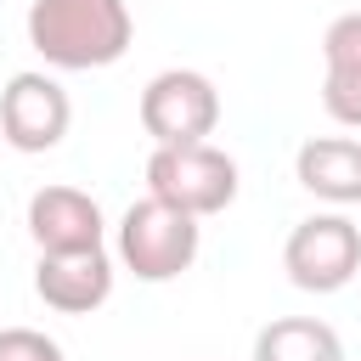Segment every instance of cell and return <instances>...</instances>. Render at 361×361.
I'll return each instance as SVG.
<instances>
[{"instance_id": "cell-1", "label": "cell", "mask_w": 361, "mask_h": 361, "mask_svg": "<svg viewBox=\"0 0 361 361\" xmlns=\"http://www.w3.org/2000/svg\"><path fill=\"white\" fill-rule=\"evenodd\" d=\"M28 45L56 68H107L130 51L124 0H34Z\"/></svg>"}, {"instance_id": "cell-2", "label": "cell", "mask_w": 361, "mask_h": 361, "mask_svg": "<svg viewBox=\"0 0 361 361\" xmlns=\"http://www.w3.org/2000/svg\"><path fill=\"white\" fill-rule=\"evenodd\" d=\"M118 254L141 282H169L197 259V220L147 192L118 220Z\"/></svg>"}, {"instance_id": "cell-3", "label": "cell", "mask_w": 361, "mask_h": 361, "mask_svg": "<svg viewBox=\"0 0 361 361\" xmlns=\"http://www.w3.org/2000/svg\"><path fill=\"white\" fill-rule=\"evenodd\" d=\"M147 186H152V197H164V203L186 209L192 220H203V214H220L237 197V164L209 141L158 147L147 158Z\"/></svg>"}, {"instance_id": "cell-4", "label": "cell", "mask_w": 361, "mask_h": 361, "mask_svg": "<svg viewBox=\"0 0 361 361\" xmlns=\"http://www.w3.org/2000/svg\"><path fill=\"white\" fill-rule=\"evenodd\" d=\"M220 124V90L197 68H164L141 90V130L158 147H197Z\"/></svg>"}, {"instance_id": "cell-5", "label": "cell", "mask_w": 361, "mask_h": 361, "mask_svg": "<svg viewBox=\"0 0 361 361\" xmlns=\"http://www.w3.org/2000/svg\"><path fill=\"white\" fill-rule=\"evenodd\" d=\"M282 265L293 276V288L305 293H338L355 271H361V231L344 214H310L288 231Z\"/></svg>"}, {"instance_id": "cell-6", "label": "cell", "mask_w": 361, "mask_h": 361, "mask_svg": "<svg viewBox=\"0 0 361 361\" xmlns=\"http://www.w3.org/2000/svg\"><path fill=\"white\" fill-rule=\"evenodd\" d=\"M68 90L45 73H11V85L0 90V135L17 152H51L68 135Z\"/></svg>"}, {"instance_id": "cell-7", "label": "cell", "mask_w": 361, "mask_h": 361, "mask_svg": "<svg viewBox=\"0 0 361 361\" xmlns=\"http://www.w3.org/2000/svg\"><path fill=\"white\" fill-rule=\"evenodd\" d=\"M28 237L39 254H90L102 248V209L79 186H39L28 197Z\"/></svg>"}, {"instance_id": "cell-8", "label": "cell", "mask_w": 361, "mask_h": 361, "mask_svg": "<svg viewBox=\"0 0 361 361\" xmlns=\"http://www.w3.org/2000/svg\"><path fill=\"white\" fill-rule=\"evenodd\" d=\"M34 288H39V299L51 310L85 316V310H96L113 293V265H107L102 248H90V254H39Z\"/></svg>"}, {"instance_id": "cell-9", "label": "cell", "mask_w": 361, "mask_h": 361, "mask_svg": "<svg viewBox=\"0 0 361 361\" xmlns=\"http://www.w3.org/2000/svg\"><path fill=\"white\" fill-rule=\"evenodd\" d=\"M322 56H327L322 107H327L338 124H355V130H361V11H344V17L327 23Z\"/></svg>"}, {"instance_id": "cell-10", "label": "cell", "mask_w": 361, "mask_h": 361, "mask_svg": "<svg viewBox=\"0 0 361 361\" xmlns=\"http://www.w3.org/2000/svg\"><path fill=\"white\" fill-rule=\"evenodd\" d=\"M299 186L327 203H361V141L350 135H316L293 158Z\"/></svg>"}, {"instance_id": "cell-11", "label": "cell", "mask_w": 361, "mask_h": 361, "mask_svg": "<svg viewBox=\"0 0 361 361\" xmlns=\"http://www.w3.org/2000/svg\"><path fill=\"white\" fill-rule=\"evenodd\" d=\"M254 361H344V344L316 316H276L254 338Z\"/></svg>"}, {"instance_id": "cell-12", "label": "cell", "mask_w": 361, "mask_h": 361, "mask_svg": "<svg viewBox=\"0 0 361 361\" xmlns=\"http://www.w3.org/2000/svg\"><path fill=\"white\" fill-rule=\"evenodd\" d=\"M0 361H62V350L34 327H0Z\"/></svg>"}]
</instances>
